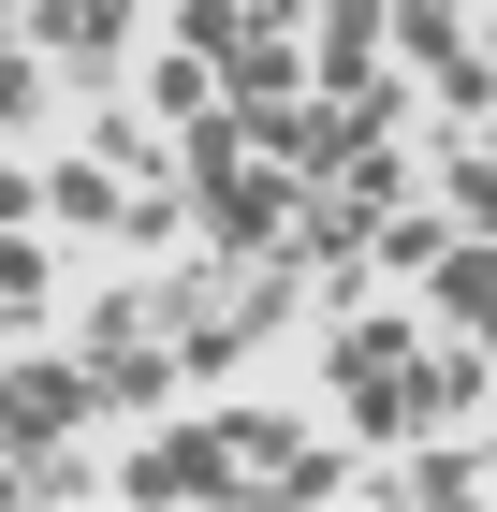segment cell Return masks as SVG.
Wrapping results in <instances>:
<instances>
[{
	"mask_svg": "<svg viewBox=\"0 0 497 512\" xmlns=\"http://www.w3.org/2000/svg\"><path fill=\"white\" fill-rule=\"evenodd\" d=\"M410 381H424V322L366 308V278H337V322H322V410L351 439H410Z\"/></svg>",
	"mask_w": 497,
	"mask_h": 512,
	"instance_id": "cell-1",
	"label": "cell"
},
{
	"mask_svg": "<svg viewBox=\"0 0 497 512\" xmlns=\"http://www.w3.org/2000/svg\"><path fill=\"white\" fill-rule=\"evenodd\" d=\"M103 410H117V395H103L88 352H15V366H0V454H74Z\"/></svg>",
	"mask_w": 497,
	"mask_h": 512,
	"instance_id": "cell-2",
	"label": "cell"
},
{
	"mask_svg": "<svg viewBox=\"0 0 497 512\" xmlns=\"http://www.w3.org/2000/svg\"><path fill=\"white\" fill-rule=\"evenodd\" d=\"M103 498H264V483H249L234 410H220V425H147V439L103 469Z\"/></svg>",
	"mask_w": 497,
	"mask_h": 512,
	"instance_id": "cell-3",
	"label": "cell"
},
{
	"mask_svg": "<svg viewBox=\"0 0 497 512\" xmlns=\"http://www.w3.org/2000/svg\"><path fill=\"white\" fill-rule=\"evenodd\" d=\"M15 30L59 59L74 103H117V88H132V0H15Z\"/></svg>",
	"mask_w": 497,
	"mask_h": 512,
	"instance_id": "cell-4",
	"label": "cell"
},
{
	"mask_svg": "<svg viewBox=\"0 0 497 512\" xmlns=\"http://www.w3.org/2000/svg\"><path fill=\"white\" fill-rule=\"evenodd\" d=\"M381 74V0H322V44H307V103H366Z\"/></svg>",
	"mask_w": 497,
	"mask_h": 512,
	"instance_id": "cell-5",
	"label": "cell"
},
{
	"mask_svg": "<svg viewBox=\"0 0 497 512\" xmlns=\"http://www.w3.org/2000/svg\"><path fill=\"white\" fill-rule=\"evenodd\" d=\"M205 103H220V74H205L191 44H176V59H147V74H132V118H161V132H191Z\"/></svg>",
	"mask_w": 497,
	"mask_h": 512,
	"instance_id": "cell-6",
	"label": "cell"
},
{
	"mask_svg": "<svg viewBox=\"0 0 497 512\" xmlns=\"http://www.w3.org/2000/svg\"><path fill=\"white\" fill-rule=\"evenodd\" d=\"M0 308H15V322H44V308H59V264H44V235H30V220H0Z\"/></svg>",
	"mask_w": 497,
	"mask_h": 512,
	"instance_id": "cell-7",
	"label": "cell"
},
{
	"mask_svg": "<svg viewBox=\"0 0 497 512\" xmlns=\"http://www.w3.org/2000/svg\"><path fill=\"white\" fill-rule=\"evenodd\" d=\"M44 103H59V59H44V44L15 30V44H0V132H30Z\"/></svg>",
	"mask_w": 497,
	"mask_h": 512,
	"instance_id": "cell-8",
	"label": "cell"
},
{
	"mask_svg": "<svg viewBox=\"0 0 497 512\" xmlns=\"http://www.w3.org/2000/svg\"><path fill=\"white\" fill-rule=\"evenodd\" d=\"M0 220H44V176H30V161H0Z\"/></svg>",
	"mask_w": 497,
	"mask_h": 512,
	"instance_id": "cell-9",
	"label": "cell"
},
{
	"mask_svg": "<svg viewBox=\"0 0 497 512\" xmlns=\"http://www.w3.org/2000/svg\"><path fill=\"white\" fill-rule=\"evenodd\" d=\"M0 44H15V0H0Z\"/></svg>",
	"mask_w": 497,
	"mask_h": 512,
	"instance_id": "cell-10",
	"label": "cell"
}]
</instances>
